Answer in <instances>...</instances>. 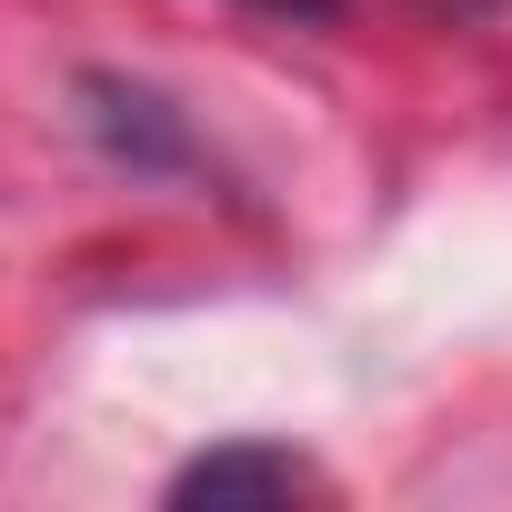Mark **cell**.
Here are the masks:
<instances>
[{"mask_svg": "<svg viewBox=\"0 0 512 512\" xmlns=\"http://www.w3.org/2000/svg\"><path fill=\"white\" fill-rule=\"evenodd\" d=\"M251 11H282V21H342V0H251Z\"/></svg>", "mask_w": 512, "mask_h": 512, "instance_id": "3957f363", "label": "cell"}, {"mask_svg": "<svg viewBox=\"0 0 512 512\" xmlns=\"http://www.w3.org/2000/svg\"><path fill=\"white\" fill-rule=\"evenodd\" d=\"M81 121H91V141L111 151V161H131V171H201V141H191V121L151 91V81H121V71H81Z\"/></svg>", "mask_w": 512, "mask_h": 512, "instance_id": "6da1fadb", "label": "cell"}, {"mask_svg": "<svg viewBox=\"0 0 512 512\" xmlns=\"http://www.w3.org/2000/svg\"><path fill=\"white\" fill-rule=\"evenodd\" d=\"M452 11H482V0H452Z\"/></svg>", "mask_w": 512, "mask_h": 512, "instance_id": "277c9868", "label": "cell"}, {"mask_svg": "<svg viewBox=\"0 0 512 512\" xmlns=\"http://www.w3.org/2000/svg\"><path fill=\"white\" fill-rule=\"evenodd\" d=\"M312 492V462L292 442H211L201 462L171 472V502H292Z\"/></svg>", "mask_w": 512, "mask_h": 512, "instance_id": "7a4b0ae2", "label": "cell"}]
</instances>
